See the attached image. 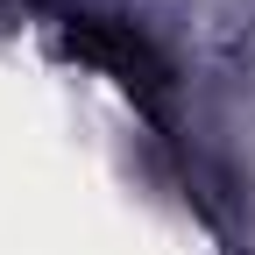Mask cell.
I'll use <instances>...</instances> for the list:
<instances>
[{"label":"cell","mask_w":255,"mask_h":255,"mask_svg":"<svg viewBox=\"0 0 255 255\" xmlns=\"http://www.w3.org/2000/svg\"><path fill=\"white\" fill-rule=\"evenodd\" d=\"M71 50L78 57H92V64H107V71L128 85V92H156L163 85V64H156V50L135 36L128 21H100V14H71Z\"/></svg>","instance_id":"1"}]
</instances>
